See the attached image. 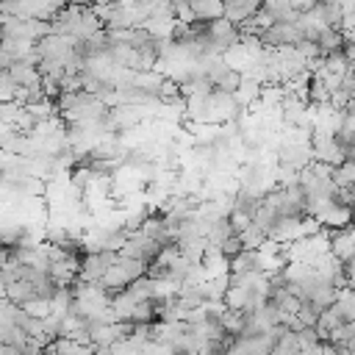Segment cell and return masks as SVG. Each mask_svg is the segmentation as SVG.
<instances>
[{
  "mask_svg": "<svg viewBox=\"0 0 355 355\" xmlns=\"http://www.w3.org/2000/svg\"><path fill=\"white\" fill-rule=\"evenodd\" d=\"M330 230V227H327ZM330 252L338 258V261H349L355 255V225H347V227H333L330 230Z\"/></svg>",
  "mask_w": 355,
  "mask_h": 355,
  "instance_id": "52a82bcc",
  "label": "cell"
},
{
  "mask_svg": "<svg viewBox=\"0 0 355 355\" xmlns=\"http://www.w3.org/2000/svg\"><path fill=\"white\" fill-rule=\"evenodd\" d=\"M316 42H319V50H322V55H330V53H338V50H344V44H347V36H344V28H330V25H324V28L319 31Z\"/></svg>",
  "mask_w": 355,
  "mask_h": 355,
  "instance_id": "ba28073f",
  "label": "cell"
},
{
  "mask_svg": "<svg viewBox=\"0 0 355 355\" xmlns=\"http://www.w3.org/2000/svg\"><path fill=\"white\" fill-rule=\"evenodd\" d=\"M258 269H261V252L258 250L244 247L239 255L230 258V272H258Z\"/></svg>",
  "mask_w": 355,
  "mask_h": 355,
  "instance_id": "5bb4252c",
  "label": "cell"
},
{
  "mask_svg": "<svg viewBox=\"0 0 355 355\" xmlns=\"http://www.w3.org/2000/svg\"><path fill=\"white\" fill-rule=\"evenodd\" d=\"M119 258V250H97V252H83L80 261V277L86 280H103V275L108 272V266Z\"/></svg>",
  "mask_w": 355,
  "mask_h": 355,
  "instance_id": "5b68a950",
  "label": "cell"
},
{
  "mask_svg": "<svg viewBox=\"0 0 355 355\" xmlns=\"http://www.w3.org/2000/svg\"><path fill=\"white\" fill-rule=\"evenodd\" d=\"M3 297H6V280L0 277V300H3Z\"/></svg>",
  "mask_w": 355,
  "mask_h": 355,
  "instance_id": "7402d4cb",
  "label": "cell"
},
{
  "mask_svg": "<svg viewBox=\"0 0 355 355\" xmlns=\"http://www.w3.org/2000/svg\"><path fill=\"white\" fill-rule=\"evenodd\" d=\"M119 252L122 255H130V258H139V261H153L158 252H161V244L150 236V233H144L141 227H136V230H130L128 233V239H125V244L119 247Z\"/></svg>",
  "mask_w": 355,
  "mask_h": 355,
  "instance_id": "3957f363",
  "label": "cell"
},
{
  "mask_svg": "<svg viewBox=\"0 0 355 355\" xmlns=\"http://www.w3.org/2000/svg\"><path fill=\"white\" fill-rule=\"evenodd\" d=\"M302 39V31L297 22H272L266 31H261V42L263 47L269 50H277V47H291Z\"/></svg>",
  "mask_w": 355,
  "mask_h": 355,
  "instance_id": "277c9868",
  "label": "cell"
},
{
  "mask_svg": "<svg viewBox=\"0 0 355 355\" xmlns=\"http://www.w3.org/2000/svg\"><path fill=\"white\" fill-rule=\"evenodd\" d=\"M6 297H8L11 302H17V305H25V302H31V300L39 297V294H36V286H33L28 277H19V280H14V283L6 286Z\"/></svg>",
  "mask_w": 355,
  "mask_h": 355,
  "instance_id": "4fadbf2b",
  "label": "cell"
},
{
  "mask_svg": "<svg viewBox=\"0 0 355 355\" xmlns=\"http://www.w3.org/2000/svg\"><path fill=\"white\" fill-rule=\"evenodd\" d=\"M147 272V261H139V258H130V255H122L119 252V258L108 266V272L103 275V286L114 294V291H119V288H125L128 283H133L136 277H141Z\"/></svg>",
  "mask_w": 355,
  "mask_h": 355,
  "instance_id": "7a4b0ae2",
  "label": "cell"
},
{
  "mask_svg": "<svg viewBox=\"0 0 355 355\" xmlns=\"http://www.w3.org/2000/svg\"><path fill=\"white\" fill-rule=\"evenodd\" d=\"M261 80L258 78H252V75H244V80H241V86L236 89V100L239 103H244L247 108H252L255 103H258V97H261Z\"/></svg>",
  "mask_w": 355,
  "mask_h": 355,
  "instance_id": "9a60e30c",
  "label": "cell"
},
{
  "mask_svg": "<svg viewBox=\"0 0 355 355\" xmlns=\"http://www.w3.org/2000/svg\"><path fill=\"white\" fill-rule=\"evenodd\" d=\"M316 3H319V0H291V8L300 11V14H308V11H313Z\"/></svg>",
  "mask_w": 355,
  "mask_h": 355,
  "instance_id": "d6986e66",
  "label": "cell"
},
{
  "mask_svg": "<svg viewBox=\"0 0 355 355\" xmlns=\"http://www.w3.org/2000/svg\"><path fill=\"white\" fill-rule=\"evenodd\" d=\"M241 80H244V72L239 69V67H225L216 78H214V86L216 89H222V92H230V94H236V89L241 86Z\"/></svg>",
  "mask_w": 355,
  "mask_h": 355,
  "instance_id": "2e32d148",
  "label": "cell"
},
{
  "mask_svg": "<svg viewBox=\"0 0 355 355\" xmlns=\"http://www.w3.org/2000/svg\"><path fill=\"white\" fill-rule=\"evenodd\" d=\"M205 25H208V33L214 36V42H216V47H219L222 55H225V50H230V47L241 39L239 25H236L233 19H227V17H216V19L205 22Z\"/></svg>",
  "mask_w": 355,
  "mask_h": 355,
  "instance_id": "8992f818",
  "label": "cell"
},
{
  "mask_svg": "<svg viewBox=\"0 0 355 355\" xmlns=\"http://www.w3.org/2000/svg\"><path fill=\"white\" fill-rule=\"evenodd\" d=\"M11 78L19 83V86H33V83H42V72H39V64H31V61H14L8 67Z\"/></svg>",
  "mask_w": 355,
  "mask_h": 355,
  "instance_id": "30bf717a",
  "label": "cell"
},
{
  "mask_svg": "<svg viewBox=\"0 0 355 355\" xmlns=\"http://www.w3.org/2000/svg\"><path fill=\"white\" fill-rule=\"evenodd\" d=\"M191 14L197 22H211L225 17V0H191Z\"/></svg>",
  "mask_w": 355,
  "mask_h": 355,
  "instance_id": "8fae6325",
  "label": "cell"
},
{
  "mask_svg": "<svg viewBox=\"0 0 355 355\" xmlns=\"http://www.w3.org/2000/svg\"><path fill=\"white\" fill-rule=\"evenodd\" d=\"M239 236H241V244L244 247H250V250H258L269 236H266V230L263 227H258L255 222H250L244 230H239Z\"/></svg>",
  "mask_w": 355,
  "mask_h": 355,
  "instance_id": "e0dca14e",
  "label": "cell"
},
{
  "mask_svg": "<svg viewBox=\"0 0 355 355\" xmlns=\"http://www.w3.org/2000/svg\"><path fill=\"white\" fill-rule=\"evenodd\" d=\"M219 250L227 255V258H233V255H239L241 250H244V244H241V236L239 233H233L230 239H225L222 244H219Z\"/></svg>",
  "mask_w": 355,
  "mask_h": 355,
  "instance_id": "ac0fdd59",
  "label": "cell"
},
{
  "mask_svg": "<svg viewBox=\"0 0 355 355\" xmlns=\"http://www.w3.org/2000/svg\"><path fill=\"white\" fill-rule=\"evenodd\" d=\"M258 8H261V0H225V17L233 19L236 25L250 19Z\"/></svg>",
  "mask_w": 355,
  "mask_h": 355,
  "instance_id": "9c48e42d",
  "label": "cell"
},
{
  "mask_svg": "<svg viewBox=\"0 0 355 355\" xmlns=\"http://www.w3.org/2000/svg\"><path fill=\"white\" fill-rule=\"evenodd\" d=\"M11 258V247H0V269L6 266V261Z\"/></svg>",
  "mask_w": 355,
  "mask_h": 355,
  "instance_id": "ffe728a7",
  "label": "cell"
},
{
  "mask_svg": "<svg viewBox=\"0 0 355 355\" xmlns=\"http://www.w3.org/2000/svg\"><path fill=\"white\" fill-rule=\"evenodd\" d=\"M55 108L64 122H80V119H105L111 105L100 94L78 89V92H61L55 97Z\"/></svg>",
  "mask_w": 355,
  "mask_h": 355,
  "instance_id": "6da1fadb",
  "label": "cell"
},
{
  "mask_svg": "<svg viewBox=\"0 0 355 355\" xmlns=\"http://www.w3.org/2000/svg\"><path fill=\"white\" fill-rule=\"evenodd\" d=\"M233 233H239V230L233 227L230 216H219V219L211 222V227H208V233H205V244H208V247H219V244H222L225 239H230Z\"/></svg>",
  "mask_w": 355,
  "mask_h": 355,
  "instance_id": "7c38bea8",
  "label": "cell"
},
{
  "mask_svg": "<svg viewBox=\"0 0 355 355\" xmlns=\"http://www.w3.org/2000/svg\"><path fill=\"white\" fill-rule=\"evenodd\" d=\"M89 6H108V3H114V0H86Z\"/></svg>",
  "mask_w": 355,
  "mask_h": 355,
  "instance_id": "44dd1931",
  "label": "cell"
}]
</instances>
